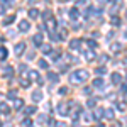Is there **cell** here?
Segmentation results:
<instances>
[{
    "mask_svg": "<svg viewBox=\"0 0 127 127\" xmlns=\"http://www.w3.org/2000/svg\"><path fill=\"white\" fill-rule=\"evenodd\" d=\"M71 83H85L88 80V71L87 69H76L75 73H71Z\"/></svg>",
    "mask_w": 127,
    "mask_h": 127,
    "instance_id": "1",
    "label": "cell"
},
{
    "mask_svg": "<svg viewBox=\"0 0 127 127\" xmlns=\"http://www.w3.org/2000/svg\"><path fill=\"white\" fill-rule=\"evenodd\" d=\"M68 112H69V107L66 103H59L58 105V114L59 115H68Z\"/></svg>",
    "mask_w": 127,
    "mask_h": 127,
    "instance_id": "2",
    "label": "cell"
},
{
    "mask_svg": "<svg viewBox=\"0 0 127 127\" xmlns=\"http://www.w3.org/2000/svg\"><path fill=\"white\" fill-rule=\"evenodd\" d=\"M29 29H31L29 20H20V22H19V31H22V32H27Z\"/></svg>",
    "mask_w": 127,
    "mask_h": 127,
    "instance_id": "3",
    "label": "cell"
},
{
    "mask_svg": "<svg viewBox=\"0 0 127 127\" xmlns=\"http://www.w3.org/2000/svg\"><path fill=\"white\" fill-rule=\"evenodd\" d=\"M68 14H69V19H71V20H76L80 17V10L76 9V7H75V9H69Z\"/></svg>",
    "mask_w": 127,
    "mask_h": 127,
    "instance_id": "4",
    "label": "cell"
},
{
    "mask_svg": "<svg viewBox=\"0 0 127 127\" xmlns=\"http://www.w3.org/2000/svg\"><path fill=\"white\" fill-rule=\"evenodd\" d=\"M14 49H15V54H22L26 51V42H17Z\"/></svg>",
    "mask_w": 127,
    "mask_h": 127,
    "instance_id": "5",
    "label": "cell"
},
{
    "mask_svg": "<svg viewBox=\"0 0 127 127\" xmlns=\"http://www.w3.org/2000/svg\"><path fill=\"white\" fill-rule=\"evenodd\" d=\"M112 83H114V85H120V83H122V76H120L119 73H112Z\"/></svg>",
    "mask_w": 127,
    "mask_h": 127,
    "instance_id": "6",
    "label": "cell"
},
{
    "mask_svg": "<svg viewBox=\"0 0 127 127\" xmlns=\"http://www.w3.org/2000/svg\"><path fill=\"white\" fill-rule=\"evenodd\" d=\"M48 80L49 81H51V83H58V73H53V71H51V73H48Z\"/></svg>",
    "mask_w": 127,
    "mask_h": 127,
    "instance_id": "7",
    "label": "cell"
},
{
    "mask_svg": "<svg viewBox=\"0 0 127 127\" xmlns=\"http://www.w3.org/2000/svg\"><path fill=\"white\" fill-rule=\"evenodd\" d=\"M32 42H34L36 46H42V36H41V34H36V36L32 37Z\"/></svg>",
    "mask_w": 127,
    "mask_h": 127,
    "instance_id": "8",
    "label": "cell"
},
{
    "mask_svg": "<svg viewBox=\"0 0 127 127\" xmlns=\"http://www.w3.org/2000/svg\"><path fill=\"white\" fill-rule=\"evenodd\" d=\"M80 46H81V41L80 39H73L69 42V48L71 49H80Z\"/></svg>",
    "mask_w": 127,
    "mask_h": 127,
    "instance_id": "9",
    "label": "cell"
},
{
    "mask_svg": "<svg viewBox=\"0 0 127 127\" xmlns=\"http://www.w3.org/2000/svg\"><path fill=\"white\" fill-rule=\"evenodd\" d=\"M93 87L103 88V87H105V83H103V80H102V78H95V80H93Z\"/></svg>",
    "mask_w": 127,
    "mask_h": 127,
    "instance_id": "10",
    "label": "cell"
},
{
    "mask_svg": "<svg viewBox=\"0 0 127 127\" xmlns=\"http://www.w3.org/2000/svg\"><path fill=\"white\" fill-rule=\"evenodd\" d=\"M29 17L31 19H37V17H39V10L37 9H29Z\"/></svg>",
    "mask_w": 127,
    "mask_h": 127,
    "instance_id": "11",
    "label": "cell"
},
{
    "mask_svg": "<svg viewBox=\"0 0 127 127\" xmlns=\"http://www.w3.org/2000/svg\"><path fill=\"white\" fill-rule=\"evenodd\" d=\"M22 107H24V100L15 98V100H14V108H17V110H19V108H22Z\"/></svg>",
    "mask_w": 127,
    "mask_h": 127,
    "instance_id": "12",
    "label": "cell"
},
{
    "mask_svg": "<svg viewBox=\"0 0 127 127\" xmlns=\"http://www.w3.org/2000/svg\"><path fill=\"white\" fill-rule=\"evenodd\" d=\"M10 112V107L7 103H0V114H9Z\"/></svg>",
    "mask_w": 127,
    "mask_h": 127,
    "instance_id": "13",
    "label": "cell"
},
{
    "mask_svg": "<svg viewBox=\"0 0 127 127\" xmlns=\"http://www.w3.org/2000/svg\"><path fill=\"white\" fill-rule=\"evenodd\" d=\"M32 100H34V102H41V100H42V93H41V92H34V93H32Z\"/></svg>",
    "mask_w": 127,
    "mask_h": 127,
    "instance_id": "14",
    "label": "cell"
},
{
    "mask_svg": "<svg viewBox=\"0 0 127 127\" xmlns=\"http://www.w3.org/2000/svg\"><path fill=\"white\" fill-rule=\"evenodd\" d=\"M14 20H15V15H9V17H5V19H3V26H10Z\"/></svg>",
    "mask_w": 127,
    "mask_h": 127,
    "instance_id": "15",
    "label": "cell"
},
{
    "mask_svg": "<svg viewBox=\"0 0 127 127\" xmlns=\"http://www.w3.org/2000/svg\"><path fill=\"white\" fill-rule=\"evenodd\" d=\"M34 112H36V107H34V105H29V107H26V108H24V114H27V115L34 114Z\"/></svg>",
    "mask_w": 127,
    "mask_h": 127,
    "instance_id": "16",
    "label": "cell"
},
{
    "mask_svg": "<svg viewBox=\"0 0 127 127\" xmlns=\"http://www.w3.org/2000/svg\"><path fill=\"white\" fill-rule=\"evenodd\" d=\"M103 115L107 119H114V110L112 108H107V110H103Z\"/></svg>",
    "mask_w": 127,
    "mask_h": 127,
    "instance_id": "17",
    "label": "cell"
},
{
    "mask_svg": "<svg viewBox=\"0 0 127 127\" xmlns=\"http://www.w3.org/2000/svg\"><path fill=\"white\" fill-rule=\"evenodd\" d=\"M12 75H14V69L10 66H5V78H12Z\"/></svg>",
    "mask_w": 127,
    "mask_h": 127,
    "instance_id": "18",
    "label": "cell"
},
{
    "mask_svg": "<svg viewBox=\"0 0 127 127\" xmlns=\"http://www.w3.org/2000/svg\"><path fill=\"white\" fill-rule=\"evenodd\" d=\"M29 78L31 80H37V78H39V73L34 71V69H31V71H29Z\"/></svg>",
    "mask_w": 127,
    "mask_h": 127,
    "instance_id": "19",
    "label": "cell"
},
{
    "mask_svg": "<svg viewBox=\"0 0 127 127\" xmlns=\"http://www.w3.org/2000/svg\"><path fill=\"white\" fill-rule=\"evenodd\" d=\"M15 97H17V92L15 90H10L9 93H7V98L9 100H15Z\"/></svg>",
    "mask_w": 127,
    "mask_h": 127,
    "instance_id": "20",
    "label": "cell"
},
{
    "mask_svg": "<svg viewBox=\"0 0 127 127\" xmlns=\"http://www.w3.org/2000/svg\"><path fill=\"white\" fill-rule=\"evenodd\" d=\"M7 54H9V51L5 48H0V59H5L7 58Z\"/></svg>",
    "mask_w": 127,
    "mask_h": 127,
    "instance_id": "21",
    "label": "cell"
},
{
    "mask_svg": "<svg viewBox=\"0 0 127 127\" xmlns=\"http://www.w3.org/2000/svg\"><path fill=\"white\" fill-rule=\"evenodd\" d=\"M46 24H48V27L51 29V32H53V29L56 27V22H54V19H49L48 22H46Z\"/></svg>",
    "mask_w": 127,
    "mask_h": 127,
    "instance_id": "22",
    "label": "cell"
},
{
    "mask_svg": "<svg viewBox=\"0 0 127 127\" xmlns=\"http://www.w3.org/2000/svg\"><path fill=\"white\" fill-rule=\"evenodd\" d=\"M42 53H44V54H53V49H51V46H42Z\"/></svg>",
    "mask_w": 127,
    "mask_h": 127,
    "instance_id": "23",
    "label": "cell"
},
{
    "mask_svg": "<svg viewBox=\"0 0 127 127\" xmlns=\"http://www.w3.org/2000/svg\"><path fill=\"white\" fill-rule=\"evenodd\" d=\"M68 92H69V90H68V87H61V88H59V92H58V93H59V95H68Z\"/></svg>",
    "mask_w": 127,
    "mask_h": 127,
    "instance_id": "24",
    "label": "cell"
},
{
    "mask_svg": "<svg viewBox=\"0 0 127 127\" xmlns=\"http://www.w3.org/2000/svg\"><path fill=\"white\" fill-rule=\"evenodd\" d=\"M42 17H44L46 20H49L51 17H53V14H51V10H46V12H42Z\"/></svg>",
    "mask_w": 127,
    "mask_h": 127,
    "instance_id": "25",
    "label": "cell"
},
{
    "mask_svg": "<svg viewBox=\"0 0 127 127\" xmlns=\"http://www.w3.org/2000/svg\"><path fill=\"white\" fill-rule=\"evenodd\" d=\"M102 115H103V108H98L97 112H95V119H97V120H100V117H102Z\"/></svg>",
    "mask_w": 127,
    "mask_h": 127,
    "instance_id": "26",
    "label": "cell"
},
{
    "mask_svg": "<svg viewBox=\"0 0 127 127\" xmlns=\"http://www.w3.org/2000/svg\"><path fill=\"white\" fill-rule=\"evenodd\" d=\"M112 26L119 27V26H120V19H119V17H112Z\"/></svg>",
    "mask_w": 127,
    "mask_h": 127,
    "instance_id": "27",
    "label": "cell"
},
{
    "mask_svg": "<svg viewBox=\"0 0 127 127\" xmlns=\"http://www.w3.org/2000/svg\"><path fill=\"white\" fill-rule=\"evenodd\" d=\"M87 59H88V61L95 59V53H93V51H88V53H87Z\"/></svg>",
    "mask_w": 127,
    "mask_h": 127,
    "instance_id": "28",
    "label": "cell"
},
{
    "mask_svg": "<svg viewBox=\"0 0 127 127\" xmlns=\"http://www.w3.org/2000/svg\"><path fill=\"white\" fill-rule=\"evenodd\" d=\"M97 73L98 75H105V73H107V68H105V66H100V68H97Z\"/></svg>",
    "mask_w": 127,
    "mask_h": 127,
    "instance_id": "29",
    "label": "cell"
},
{
    "mask_svg": "<svg viewBox=\"0 0 127 127\" xmlns=\"http://www.w3.org/2000/svg\"><path fill=\"white\" fill-rule=\"evenodd\" d=\"M39 68H48V61L46 59H39Z\"/></svg>",
    "mask_w": 127,
    "mask_h": 127,
    "instance_id": "30",
    "label": "cell"
},
{
    "mask_svg": "<svg viewBox=\"0 0 127 127\" xmlns=\"http://www.w3.org/2000/svg\"><path fill=\"white\" fill-rule=\"evenodd\" d=\"M87 105H88L90 108H93V107H95V98H90V100L87 102Z\"/></svg>",
    "mask_w": 127,
    "mask_h": 127,
    "instance_id": "31",
    "label": "cell"
},
{
    "mask_svg": "<svg viewBox=\"0 0 127 127\" xmlns=\"http://www.w3.org/2000/svg\"><path fill=\"white\" fill-rule=\"evenodd\" d=\"M117 49H122V44H112V51H115V53H117Z\"/></svg>",
    "mask_w": 127,
    "mask_h": 127,
    "instance_id": "32",
    "label": "cell"
},
{
    "mask_svg": "<svg viewBox=\"0 0 127 127\" xmlns=\"http://www.w3.org/2000/svg\"><path fill=\"white\" fill-rule=\"evenodd\" d=\"M37 122H39V124H42V122H46V115H44V114H41L39 117H37Z\"/></svg>",
    "mask_w": 127,
    "mask_h": 127,
    "instance_id": "33",
    "label": "cell"
},
{
    "mask_svg": "<svg viewBox=\"0 0 127 127\" xmlns=\"http://www.w3.org/2000/svg\"><path fill=\"white\" fill-rule=\"evenodd\" d=\"M59 69H61L63 73H66V71L69 69V66H68V64H61V66H59Z\"/></svg>",
    "mask_w": 127,
    "mask_h": 127,
    "instance_id": "34",
    "label": "cell"
},
{
    "mask_svg": "<svg viewBox=\"0 0 127 127\" xmlns=\"http://www.w3.org/2000/svg\"><path fill=\"white\" fill-rule=\"evenodd\" d=\"M83 119H85V120H92V119H93V115H92V114H87V112H85V114H83Z\"/></svg>",
    "mask_w": 127,
    "mask_h": 127,
    "instance_id": "35",
    "label": "cell"
},
{
    "mask_svg": "<svg viewBox=\"0 0 127 127\" xmlns=\"http://www.w3.org/2000/svg\"><path fill=\"white\" fill-rule=\"evenodd\" d=\"M20 85H22V87H24V88H27V87H29V85H31V83H29V81H27V80H20Z\"/></svg>",
    "mask_w": 127,
    "mask_h": 127,
    "instance_id": "36",
    "label": "cell"
},
{
    "mask_svg": "<svg viewBox=\"0 0 127 127\" xmlns=\"http://www.w3.org/2000/svg\"><path fill=\"white\" fill-rule=\"evenodd\" d=\"M24 126H26V127H31V126H32V120H31V119H26V120H24Z\"/></svg>",
    "mask_w": 127,
    "mask_h": 127,
    "instance_id": "37",
    "label": "cell"
},
{
    "mask_svg": "<svg viewBox=\"0 0 127 127\" xmlns=\"http://www.w3.org/2000/svg\"><path fill=\"white\" fill-rule=\"evenodd\" d=\"M19 71H20V73H24V71H27V66H26V64H20V66H19Z\"/></svg>",
    "mask_w": 127,
    "mask_h": 127,
    "instance_id": "38",
    "label": "cell"
},
{
    "mask_svg": "<svg viewBox=\"0 0 127 127\" xmlns=\"http://www.w3.org/2000/svg\"><path fill=\"white\" fill-rule=\"evenodd\" d=\"M83 93H85V95H90V93H92V88H83Z\"/></svg>",
    "mask_w": 127,
    "mask_h": 127,
    "instance_id": "39",
    "label": "cell"
},
{
    "mask_svg": "<svg viewBox=\"0 0 127 127\" xmlns=\"http://www.w3.org/2000/svg\"><path fill=\"white\" fill-rule=\"evenodd\" d=\"M88 46H90V48H95V46H97V42L92 39V41H88Z\"/></svg>",
    "mask_w": 127,
    "mask_h": 127,
    "instance_id": "40",
    "label": "cell"
},
{
    "mask_svg": "<svg viewBox=\"0 0 127 127\" xmlns=\"http://www.w3.org/2000/svg\"><path fill=\"white\" fill-rule=\"evenodd\" d=\"M54 127H66V124H64V122H56Z\"/></svg>",
    "mask_w": 127,
    "mask_h": 127,
    "instance_id": "41",
    "label": "cell"
},
{
    "mask_svg": "<svg viewBox=\"0 0 127 127\" xmlns=\"http://www.w3.org/2000/svg\"><path fill=\"white\" fill-rule=\"evenodd\" d=\"M2 2H3V5H12V3H14V2H12V0H2Z\"/></svg>",
    "mask_w": 127,
    "mask_h": 127,
    "instance_id": "42",
    "label": "cell"
},
{
    "mask_svg": "<svg viewBox=\"0 0 127 127\" xmlns=\"http://www.w3.org/2000/svg\"><path fill=\"white\" fill-rule=\"evenodd\" d=\"M48 126H49V127H53V126H54V120H53L51 117H49V120H48Z\"/></svg>",
    "mask_w": 127,
    "mask_h": 127,
    "instance_id": "43",
    "label": "cell"
},
{
    "mask_svg": "<svg viewBox=\"0 0 127 127\" xmlns=\"http://www.w3.org/2000/svg\"><path fill=\"white\" fill-rule=\"evenodd\" d=\"M115 107H117L119 110H124V108H126V107H124V103H119V105H115Z\"/></svg>",
    "mask_w": 127,
    "mask_h": 127,
    "instance_id": "44",
    "label": "cell"
},
{
    "mask_svg": "<svg viewBox=\"0 0 127 127\" xmlns=\"http://www.w3.org/2000/svg\"><path fill=\"white\" fill-rule=\"evenodd\" d=\"M107 2H108V0H98V3H100V5H105Z\"/></svg>",
    "mask_w": 127,
    "mask_h": 127,
    "instance_id": "45",
    "label": "cell"
},
{
    "mask_svg": "<svg viewBox=\"0 0 127 127\" xmlns=\"http://www.w3.org/2000/svg\"><path fill=\"white\" fill-rule=\"evenodd\" d=\"M3 12H5V7H3V5H0V14H3Z\"/></svg>",
    "mask_w": 127,
    "mask_h": 127,
    "instance_id": "46",
    "label": "cell"
},
{
    "mask_svg": "<svg viewBox=\"0 0 127 127\" xmlns=\"http://www.w3.org/2000/svg\"><path fill=\"white\" fill-rule=\"evenodd\" d=\"M0 127H12V124H3V126H0Z\"/></svg>",
    "mask_w": 127,
    "mask_h": 127,
    "instance_id": "47",
    "label": "cell"
},
{
    "mask_svg": "<svg viewBox=\"0 0 127 127\" xmlns=\"http://www.w3.org/2000/svg\"><path fill=\"white\" fill-rule=\"evenodd\" d=\"M59 2H61V3H66V2H69V0H59Z\"/></svg>",
    "mask_w": 127,
    "mask_h": 127,
    "instance_id": "48",
    "label": "cell"
},
{
    "mask_svg": "<svg viewBox=\"0 0 127 127\" xmlns=\"http://www.w3.org/2000/svg\"><path fill=\"white\" fill-rule=\"evenodd\" d=\"M124 36H126V39H127V29H126V32H124Z\"/></svg>",
    "mask_w": 127,
    "mask_h": 127,
    "instance_id": "49",
    "label": "cell"
},
{
    "mask_svg": "<svg viewBox=\"0 0 127 127\" xmlns=\"http://www.w3.org/2000/svg\"><path fill=\"white\" fill-rule=\"evenodd\" d=\"M97 127H103V126H102V124H98V126H97Z\"/></svg>",
    "mask_w": 127,
    "mask_h": 127,
    "instance_id": "50",
    "label": "cell"
},
{
    "mask_svg": "<svg viewBox=\"0 0 127 127\" xmlns=\"http://www.w3.org/2000/svg\"><path fill=\"white\" fill-rule=\"evenodd\" d=\"M31 127H32V126H31Z\"/></svg>",
    "mask_w": 127,
    "mask_h": 127,
    "instance_id": "51",
    "label": "cell"
},
{
    "mask_svg": "<svg viewBox=\"0 0 127 127\" xmlns=\"http://www.w3.org/2000/svg\"><path fill=\"white\" fill-rule=\"evenodd\" d=\"M126 15H127V14H126Z\"/></svg>",
    "mask_w": 127,
    "mask_h": 127,
    "instance_id": "52",
    "label": "cell"
}]
</instances>
